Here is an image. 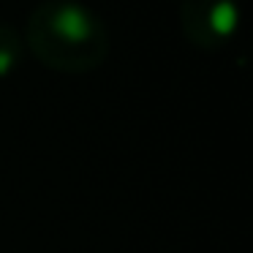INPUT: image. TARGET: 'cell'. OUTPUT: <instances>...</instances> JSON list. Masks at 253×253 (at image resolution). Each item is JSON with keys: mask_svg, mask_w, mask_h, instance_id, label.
Masks as SVG:
<instances>
[{"mask_svg": "<svg viewBox=\"0 0 253 253\" xmlns=\"http://www.w3.org/2000/svg\"><path fill=\"white\" fill-rule=\"evenodd\" d=\"M25 44L52 71L84 74L109 55V33L101 17L77 0H44L30 11Z\"/></svg>", "mask_w": 253, "mask_h": 253, "instance_id": "cell-1", "label": "cell"}, {"mask_svg": "<svg viewBox=\"0 0 253 253\" xmlns=\"http://www.w3.org/2000/svg\"><path fill=\"white\" fill-rule=\"evenodd\" d=\"M240 11L237 0H182L180 25L185 39L199 49H220L234 36Z\"/></svg>", "mask_w": 253, "mask_h": 253, "instance_id": "cell-2", "label": "cell"}, {"mask_svg": "<svg viewBox=\"0 0 253 253\" xmlns=\"http://www.w3.org/2000/svg\"><path fill=\"white\" fill-rule=\"evenodd\" d=\"M22 57V39L11 25L0 22V77L11 74Z\"/></svg>", "mask_w": 253, "mask_h": 253, "instance_id": "cell-3", "label": "cell"}]
</instances>
